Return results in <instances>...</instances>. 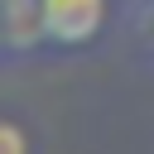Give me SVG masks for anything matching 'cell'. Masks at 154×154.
I'll list each match as a JSON object with an SVG mask.
<instances>
[{
  "label": "cell",
  "instance_id": "cell-1",
  "mask_svg": "<svg viewBox=\"0 0 154 154\" xmlns=\"http://www.w3.org/2000/svg\"><path fill=\"white\" fill-rule=\"evenodd\" d=\"M106 24V0H38V38L43 48L72 53L87 48Z\"/></svg>",
  "mask_w": 154,
  "mask_h": 154
},
{
  "label": "cell",
  "instance_id": "cell-2",
  "mask_svg": "<svg viewBox=\"0 0 154 154\" xmlns=\"http://www.w3.org/2000/svg\"><path fill=\"white\" fill-rule=\"evenodd\" d=\"M0 154H34V140L19 120H0Z\"/></svg>",
  "mask_w": 154,
  "mask_h": 154
},
{
  "label": "cell",
  "instance_id": "cell-3",
  "mask_svg": "<svg viewBox=\"0 0 154 154\" xmlns=\"http://www.w3.org/2000/svg\"><path fill=\"white\" fill-rule=\"evenodd\" d=\"M144 24H149V34H154V0H144Z\"/></svg>",
  "mask_w": 154,
  "mask_h": 154
}]
</instances>
